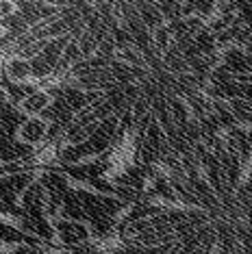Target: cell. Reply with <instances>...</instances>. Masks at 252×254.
I'll use <instances>...</instances> for the list:
<instances>
[{"label":"cell","mask_w":252,"mask_h":254,"mask_svg":"<svg viewBox=\"0 0 252 254\" xmlns=\"http://www.w3.org/2000/svg\"><path fill=\"white\" fill-rule=\"evenodd\" d=\"M50 105H53V96H50V91L46 87H39L37 91H33V94L22 98V102H18V109H22V111L31 118V115H39Z\"/></svg>","instance_id":"obj_2"},{"label":"cell","mask_w":252,"mask_h":254,"mask_svg":"<svg viewBox=\"0 0 252 254\" xmlns=\"http://www.w3.org/2000/svg\"><path fill=\"white\" fill-rule=\"evenodd\" d=\"M48 130H50L48 120H44L42 115H31V118H26L24 122H22V126L18 128V139L22 143H31V146H35V143H42L46 139Z\"/></svg>","instance_id":"obj_1"},{"label":"cell","mask_w":252,"mask_h":254,"mask_svg":"<svg viewBox=\"0 0 252 254\" xmlns=\"http://www.w3.org/2000/svg\"><path fill=\"white\" fill-rule=\"evenodd\" d=\"M4 35H7V28L0 26V42H2V37H4Z\"/></svg>","instance_id":"obj_3"}]
</instances>
